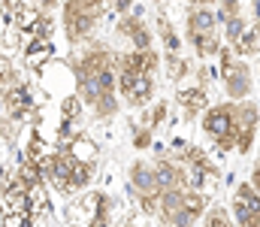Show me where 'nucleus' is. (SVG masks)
<instances>
[{
  "label": "nucleus",
  "instance_id": "2",
  "mask_svg": "<svg viewBox=\"0 0 260 227\" xmlns=\"http://www.w3.org/2000/svg\"><path fill=\"white\" fill-rule=\"evenodd\" d=\"M76 91L79 100L97 115V118H112L118 115V73H115V55L100 46L91 43L79 58H76Z\"/></svg>",
  "mask_w": 260,
  "mask_h": 227
},
{
  "label": "nucleus",
  "instance_id": "16",
  "mask_svg": "<svg viewBox=\"0 0 260 227\" xmlns=\"http://www.w3.org/2000/svg\"><path fill=\"white\" fill-rule=\"evenodd\" d=\"M203 227H236V221H233V212L224 203H212L203 215Z\"/></svg>",
  "mask_w": 260,
  "mask_h": 227
},
{
  "label": "nucleus",
  "instance_id": "8",
  "mask_svg": "<svg viewBox=\"0 0 260 227\" xmlns=\"http://www.w3.org/2000/svg\"><path fill=\"white\" fill-rule=\"evenodd\" d=\"M218 79L227 91V100H251V91H254V73L248 67V61L236 58L230 46L221 49L218 55Z\"/></svg>",
  "mask_w": 260,
  "mask_h": 227
},
{
  "label": "nucleus",
  "instance_id": "1",
  "mask_svg": "<svg viewBox=\"0 0 260 227\" xmlns=\"http://www.w3.org/2000/svg\"><path fill=\"white\" fill-rule=\"evenodd\" d=\"M203 134L218 154H251L260 137V106L254 100H224L203 112Z\"/></svg>",
  "mask_w": 260,
  "mask_h": 227
},
{
  "label": "nucleus",
  "instance_id": "17",
  "mask_svg": "<svg viewBox=\"0 0 260 227\" xmlns=\"http://www.w3.org/2000/svg\"><path fill=\"white\" fill-rule=\"evenodd\" d=\"M157 30H160V43H164L167 55H179L182 52V40H179V34H176V27L170 24L167 15H157Z\"/></svg>",
  "mask_w": 260,
  "mask_h": 227
},
{
  "label": "nucleus",
  "instance_id": "9",
  "mask_svg": "<svg viewBox=\"0 0 260 227\" xmlns=\"http://www.w3.org/2000/svg\"><path fill=\"white\" fill-rule=\"evenodd\" d=\"M127 194L136 200L142 215H154L157 212V200H160V185H157V173H154V160H133L127 170Z\"/></svg>",
  "mask_w": 260,
  "mask_h": 227
},
{
  "label": "nucleus",
  "instance_id": "6",
  "mask_svg": "<svg viewBox=\"0 0 260 227\" xmlns=\"http://www.w3.org/2000/svg\"><path fill=\"white\" fill-rule=\"evenodd\" d=\"M185 37L191 43V49L197 52V58H218L224 43L218 37V15L212 6H197L188 3L185 12Z\"/></svg>",
  "mask_w": 260,
  "mask_h": 227
},
{
  "label": "nucleus",
  "instance_id": "10",
  "mask_svg": "<svg viewBox=\"0 0 260 227\" xmlns=\"http://www.w3.org/2000/svg\"><path fill=\"white\" fill-rule=\"evenodd\" d=\"M109 197L103 191H88L79 194L70 206H67V224L70 227H94L100 221V215L109 212Z\"/></svg>",
  "mask_w": 260,
  "mask_h": 227
},
{
  "label": "nucleus",
  "instance_id": "13",
  "mask_svg": "<svg viewBox=\"0 0 260 227\" xmlns=\"http://www.w3.org/2000/svg\"><path fill=\"white\" fill-rule=\"evenodd\" d=\"M115 30H118L127 43H133L136 52H148V49H154V34H151L148 21H145L142 15H136V12L121 15L118 24H115Z\"/></svg>",
  "mask_w": 260,
  "mask_h": 227
},
{
  "label": "nucleus",
  "instance_id": "3",
  "mask_svg": "<svg viewBox=\"0 0 260 227\" xmlns=\"http://www.w3.org/2000/svg\"><path fill=\"white\" fill-rule=\"evenodd\" d=\"M160 67V55L157 49H148V52H121L115 55V73H118V97L133 106V109H142L151 103L154 97V73Z\"/></svg>",
  "mask_w": 260,
  "mask_h": 227
},
{
  "label": "nucleus",
  "instance_id": "18",
  "mask_svg": "<svg viewBox=\"0 0 260 227\" xmlns=\"http://www.w3.org/2000/svg\"><path fill=\"white\" fill-rule=\"evenodd\" d=\"M194 73V67L182 58V55H167V76H170V82H182V79H188V76Z\"/></svg>",
  "mask_w": 260,
  "mask_h": 227
},
{
  "label": "nucleus",
  "instance_id": "14",
  "mask_svg": "<svg viewBox=\"0 0 260 227\" xmlns=\"http://www.w3.org/2000/svg\"><path fill=\"white\" fill-rule=\"evenodd\" d=\"M0 103H3V118H15V121H21V118H27V112H30V106H34V94H30V88L24 85V82H18L12 91H6L3 97H0Z\"/></svg>",
  "mask_w": 260,
  "mask_h": 227
},
{
  "label": "nucleus",
  "instance_id": "22",
  "mask_svg": "<svg viewBox=\"0 0 260 227\" xmlns=\"http://www.w3.org/2000/svg\"><path fill=\"white\" fill-rule=\"evenodd\" d=\"M191 3H197V6H215L218 0H191Z\"/></svg>",
  "mask_w": 260,
  "mask_h": 227
},
{
  "label": "nucleus",
  "instance_id": "4",
  "mask_svg": "<svg viewBox=\"0 0 260 227\" xmlns=\"http://www.w3.org/2000/svg\"><path fill=\"white\" fill-rule=\"evenodd\" d=\"M97 173V164H88V160H79L70 149H55L46 154L43 160V179L58 191V194H85V188L91 185Z\"/></svg>",
  "mask_w": 260,
  "mask_h": 227
},
{
  "label": "nucleus",
  "instance_id": "21",
  "mask_svg": "<svg viewBox=\"0 0 260 227\" xmlns=\"http://www.w3.org/2000/svg\"><path fill=\"white\" fill-rule=\"evenodd\" d=\"M248 182L260 191V160H254V167H251V179H248Z\"/></svg>",
  "mask_w": 260,
  "mask_h": 227
},
{
  "label": "nucleus",
  "instance_id": "5",
  "mask_svg": "<svg viewBox=\"0 0 260 227\" xmlns=\"http://www.w3.org/2000/svg\"><path fill=\"white\" fill-rule=\"evenodd\" d=\"M209 206H212V200L203 191H197L194 185L173 188V191L160 194L154 218L160 221V227H194L206 215Z\"/></svg>",
  "mask_w": 260,
  "mask_h": 227
},
{
  "label": "nucleus",
  "instance_id": "23",
  "mask_svg": "<svg viewBox=\"0 0 260 227\" xmlns=\"http://www.w3.org/2000/svg\"><path fill=\"white\" fill-rule=\"evenodd\" d=\"M257 76H260V64H257Z\"/></svg>",
  "mask_w": 260,
  "mask_h": 227
},
{
  "label": "nucleus",
  "instance_id": "19",
  "mask_svg": "<svg viewBox=\"0 0 260 227\" xmlns=\"http://www.w3.org/2000/svg\"><path fill=\"white\" fill-rule=\"evenodd\" d=\"M49 61H52V46H49V43H40L37 49L24 52V64H27V67H46Z\"/></svg>",
  "mask_w": 260,
  "mask_h": 227
},
{
  "label": "nucleus",
  "instance_id": "12",
  "mask_svg": "<svg viewBox=\"0 0 260 227\" xmlns=\"http://www.w3.org/2000/svg\"><path fill=\"white\" fill-rule=\"evenodd\" d=\"M176 103L182 106L185 118H197V115H203V112L212 106V103H209V85H206V70H203V67L197 70V82L182 85V88L176 91Z\"/></svg>",
  "mask_w": 260,
  "mask_h": 227
},
{
  "label": "nucleus",
  "instance_id": "20",
  "mask_svg": "<svg viewBox=\"0 0 260 227\" xmlns=\"http://www.w3.org/2000/svg\"><path fill=\"white\" fill-rule=\"evenodd\" d=\"M109 3L118 15H130V9H133V0H109Z\"/></svg>",
  "mask_w": 260,
  "mask_h": 227
},
{
  "label": "nucleus",
  "instance_id": "24",
  "mask_svg": "<svg viewBox=\"0 0 260 227\" xmlns=\"http://www.w3.org/2000/svg\"><path fill=\"white\" fill-rule=\"evenodd\" d=\"M154 3H157V0H154Z\"/></svg>",
  "mask_w": 260,
  "mask_h": 227
},
{
  "label": "nucleus",
  "instance_id": "15",
  "mask_svg": "<svg viewBox=\"0 0 260 227\" xmlns=\"http://www.w3.org/2000/svg\"><path fill=\"white\" fill-rule=\"evenodd\" d=\"M233 55L236 58H242V61H248L251 55H260V21H251L248 24V30L239 37V43L233 46Z\"/></svg>",
  "mask_w": 260,
  "mask_h": 227
},
{
  "label": "nucleus",
  "instance_id": "7",
  "mask_svg": "<svg viewBox=\"0 0 260 227\" xmlns=\"http://www.w3.org/2000/svg\"><path fill=\"white\" fill-rule=\"evenodd\" d=\"M106 6L109 0H64V34L67 40L76 46V43H85L94 37L97 24L103 21L106 15Z\"/></svg>",
  "mask_w": 260,
  "mask_h": 227
},
{
  "label": "nucleus",
  "instance_id": "11",
  "mask_svg": "<svg viewBox=\"0 0 260 227\" xmlns=\"http://www.w3.org/2000/svg\"><path fill=\"white\" fill-rule=\"evenodd\" d=\"M230 212L236 227H260V191L251 182H239L230 197Z\"/></svg>",
  "mask_w": 260,
  "mask_h": 227
}]
</instances>
